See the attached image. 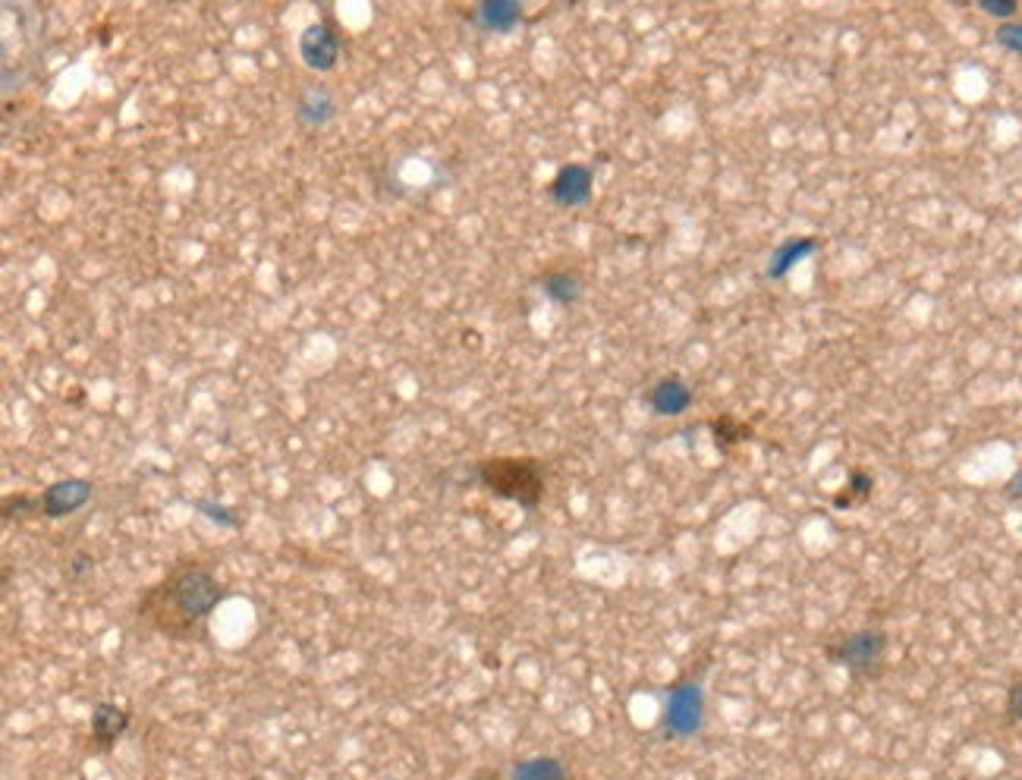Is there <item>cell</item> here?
I'll return each mask as SVG.
<instances>
[{
	"mask_svg": "<svg viewBox=\"0 0 1022 780\" xmlns=\"http://www.w3.org/2000/svg\"><path fill=\"white\" fill-rule=\"evenodd\" d=\"M705 724V686L699 680H680L670 689L664 705V736L667 740H689Z\"/></svg>",
	"mask_w": 1022,
	"mask_h": 780,
	"instance_id": "3957f363",
	"label": "cell"
},
{
	"mask_svg": "<svg viewBox=\"0 0 1022 780\" xmlns=\"http://www.w3.org/2000/svg\"><path fill=\"white\" fill-rule=\"evenodd\" d=\"M129 727V711L114 702H98L92 708V746L98 752H111L123 730Z\"/></svg>",
	"mask_w": 1022,
	"mask_h": 780,
	"instance_id": "9c48e42d",
	"label": "cell"
},
{
	"mask_svg": "<svg viewBox=\"0 0 1022 780\" xmlns=\"http://www.w3.org/2000/svg\"><path fill=\"white\" fill-rule=\"evenodd\" d=\"M478 479L494 497L526 510H535L545 497V466L532 457H491L478 466Z\"/></svg>",
	"mask_w": 1022,
	"mask_h": 780,
	"instance_id": "7a4b0ae2",
	"label": "cell"
},
{
	"mask_svg": "<svg viewBox=\"0 0 1022 780\" xmlns=\"http://www.w3.org/2000/svg\"><path fill=\"white\" fill-rule=\"evenodd\" d=\"M815 249H818V240H812V236H793V240H787L784 246H777V252L771 255L768 277H774V280L787 277L799 262H806V258Z\"/></svg>",
	"mask_w": 1022,
	"mask_h": 780,
	"instance_id": "8fae6325",
	"label": "cell"
},
{
	"mask_svg": "<svg viewBox=\"0 0 1022 780\" xmlns=\"http://www.w3.org/2000/svg\"><path fill=\"white\" fill-rule=\"evenodd\" d=\"M828 658L850 667L853 674H872V670L884 661L887 652V636L884 630H875V626H865V630L856 633H843L837 636L828 648Z\"/></svg>",
	"mask_w": 1022,
	"mask_h": 780,
	"instance_id": "277c9868",
	"label": "cell"
},
{
	"mask_svg": "<svg viewBox=\"0 0 1022 780\" xmlns=\"http://www.w3.org/2000/svg\"><path fill=\"white\" fill-rule=\"evenodd\" d=\"M692 400H695V394H692V387L683 375H664L651 384L648 394H645V403H648L651 413L664 416V419L683 416L692 406Z\"/></svg>",
	"mask_w": 1022,
	"mask_h": 780,
	"instance_id": "ba28073f",
	"label": "cell"
},
{
	"mask_svg": "<svg viewBox=\"0 0 1022 780\" xmlns=\"http://www.w3.org/2000/svg\"><path fill=\"white\" fill-rule=\"evenodd\" d=\"M872 488H875V479H872V475L862 472V469H856V472L846 475V485H843V491L834 497V504H837L840 510H843V507H853L856 501H865V497L872 494Z\"/></svg>",
	"mask_w": 1022,
	"mask_h": 780,
	"instance_id": "2e32d148",
	"label": "cell"
},
{
	"mask_svg": "<svg viewBox=\"0 0 1022 780\" xmlns=\"http://www.w3.org/2000/svg\"><path fill=\"white\" fill-rule=\"evenodd\" d=\"M541 290H545V296L557 302V306H573L582 296V277L579 271H570V268H554L541 277Z\"/></svg>",
	"mask_w": 1022,
	"mask_h": 780,
	"instance_id": "4fadbf2b",
	"label": "cell"
},
{
	"mask_svg": "<svg viewBox=\"0 0 1022 780\" xmlns=\"http://www.w3.org/2000/svg\"><path fill=\"white\" fill-rule=\"evenodd\" d=\"M95 570V560L89 557V554H73V560H70V576L73 579H82V576H89Z\"/></svg>",
	"mask_w": 1022,
	"mask_h": 780,
	"instance_id": "44dd1931",
	"label": "cell"
},
{
	"mask_svg": "<svg viewBox=\"0 0 1022 780\" xmlns=\"http://www.w3.org/2000/svg\"><path fill=\"white\" fill-rule=\"evenodd\" d=\"M592 189H595L592 167H585V164H563L554 173V180L548 186V195H551V202L560 205V208H582V205H589Z\"/></svg>",
	"mask_w": 1022,
	"mask_h": 780,
	"instance_id": "8992f818",
	"label": "cell"
},
{
	"mask_svg": "<svg viewBox=\"0 0 1022 780\" xmlns=\"http://www.w3.org/2000/svg\"><path fill=\"white\" fill-rule=\"evenodd\" d=\"M978 10L988 13V16H994V19H1000V23H1013V16H1016L1019 4H1016V0H982V4H978Z\"/></svg>",
	"mask_w": 1022,
	"mask_h": 780,
	"instance_id": "d6986e66",
	"label": "cell"
},
{
	"mask_svg": "<svg viewBox=\"0 0 1022 780\" xmlns=\"http://www.w3.org/2000/svg\"><path fill=\"white\" fill-rule=\"evenodd\" d=\"M195 510L202 516H208L211 523L224 526V529H236L239 526V513L227 504H214V501H195Z\"/></svg>",
	"mask_w": 1022,
	"mask_h": 780,
	"instance_id": "ac0fdd59",
	"label": "cell"
},
{
	"mask_svg": "<svg viewBox=\"0 0 1022 780\" xmlns=\"http://www.w3.org/2000/svg\"><path fill=\"white\" fill-rule=\"evenodd\" d=\"M224 598L221 582L202 560H183L139 598L136 617L145 630L177 642L208 636V620Z\"/></svg>",
	"mask_w": 1022,
	"mask_h": 780,
	"instance_id": "6da1fadb",
	"label": "cell"
},
{
	"mask_svg": "<svg viewBox=\"0 0 1022 780\" xmlns=\"http://www.w3.org/2000/svg\"><path fill=\"white\" fill-rule=\"evenodd\" d=\"M1007 497H1013V501H1022V472H1016L1013 479L1007 482Z\"/></svg>",
	"mask_w": 1022,
	"mask_h": 780,
	"instance_id": "603a6c76",
	"label": "cell"
},
{
	"mask_svg": "<svg viewBox=\"0 0 1022 780\" xmlns=\"http://www.w3.org/2000/svg\"><path fill=\"white\" fill-rule=\"evenodd\" d=\"M92 494H95V485L89 479H60L41 491V513L48 519L73 516L92 501Z\"/></svg>",
	"mask_w": 1022,
	"mask_h": 780,
	"instance_id": "52a82bcc",
	"label": "cell"
},
{
	"mask_svg": "<svg viewBox=\"0 0 1022 780\" xmlns=\"http://www.w3.org/2000/svg\"><path fill=\"white\" fill-rule=\"evenodd\" d=\"M26 516H45L41 513V494H10L4 497V519H26Z\"/></svg>",
	"mask_w": 1022,
	"mask_h": 780,
	"instance_id": "e0dca14e",
	"label": "cell"
},
{
	"mask_svg": "<svg viewBox=\"0 0 1022 780\" xmlns=\"http://www.w3.org/2000/svg\"><path fill=\"white\" fill-rule=\"evenodd\" d=\"M340 54H343V38L331 23H312L299 35V57L315 73L334 70L340 63Z\"/></svg>",
	"mask_w": 1022,
	"mask_h": 780,
	"instance_id": "5b68a950",
	"label": "cell"
},
{
	"mask_svg": "<svg viewBox=\"0 0 1022 780\" xmlns=\"http://www.w3.org/2000/svg\"><path fill=\"white\" fill-rule=\"evenodd\" d=\"M711 438H714L717 450H733L736 444L752 438V425L736 422L733 416H721V419L711 422Z\"/></svg>",
	"mask_w": 1022,
	"mask_h": 780,
	"instance_id": "9a60e30c",
	"label": "cell"
},
{
	"mask_svg": "<svg viewBox=\"0 0 1022 780\" xmlns=\"http://www.w3.org/2000/svg\"><path fill=\"white\" fill-rule=\"evenodd\" d=\"M997 41L1004 45L1010 54H1019L1022 57V23H1004V26H997Z\"/></svg>",
	"mask_w": 1022,
	"mask_h": 780,
	"instance_id": "ffe728a7",
	"label": "cell"
},
{
	"mask_svg": "<svg viewBox=\"0 0 1022 780\" xmlns=\"http://www.w3.org/2000/svg\"><path fill=\"white\" fill-rule=\"evenodd\" d=\"M296 114H299V120L306 123V126H324V123L334 120L337 104H334L328 89H318V85H315V89H306V92L299 95Z\"/></svg>",
	"mask_w": 1022,
	"mask_h": 780,
	"instance_id": "7c38bea8",
	"label": "cell"
},
{
	"mask_svg": "<svg viewBox=\"0 0 1022 780\" xmlns=\"http://www.w3.org/2000/svg\"><path fill=\"white\" fill-rule=\"evenodd\" d=\"M472 19L485 32H513L523 23V7L516 0H485L472 10Z\"/></svg>",
	"mask_w": 1022,
	"mask_h": 780,
	"instance_id": "30bf717a",
	"label": "cell"
},
{
	"mask_svg": "<svg viewBox=\"0 0 1022 780\" xmlns=\"http://www.w3.org/2000/svg\"><path fill=\"white\" fill-rule=\"evenodd\" d=\"M1007 714L1013 721H1022V680L1010 686L1007 692Z\"/></svg>",
	"mask_w": 1022,
	"mask_h": 780,
	"instance_id": "7402d4cb",
	"label": "cell"
},
{
	"mask_svg": "<svg viewBox=\"0 0 1022 780\" xmlns=\"http://www.w3.org/2000/svg\"><path fill=\"white\" fill-rule=\"evenodd\" d=\"M510 780H570V771L557 755H535L516 762L510 768Z\"/></svg>",
	"mask_w": 1022,
	"mask_h": 780,
	"instance_id": "5bb4252c",
	"label": "cell"
}]
</instances>
